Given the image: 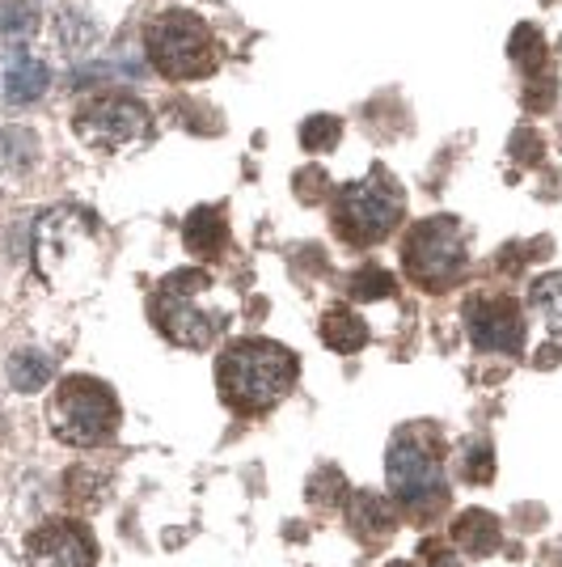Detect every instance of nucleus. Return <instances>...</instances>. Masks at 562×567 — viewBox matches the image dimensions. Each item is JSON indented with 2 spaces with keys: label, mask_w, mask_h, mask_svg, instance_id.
Returning a JSON list of instances; mask_svg holds the SVG:
<instances>
[{
  "label": "nucleus",
  "mask_w": 562,
  "mask_h": 567,
  "mask_svg": "<svg viewBox=\"0 0 562 567\" xmlns=\"http://www.w3.org/2000/svg\"><path fill=\"white\" fill-rule=\"evenodd\" d=\"M301 360L275 339H233L216 355V390L237 415H262L280 406L296 385Z\"/></svg>",
  "instance_id": "1"
},
{
  "label": "nucleus",
  "mask_w": 562,
  "mask_h": 567,
  "mask_svg": "<svg viewBox=\"0 0 562 567\" xmlns=\"http://www.w3.org/2000/svg\"><path fill=\"white\" fill-rule=\"evenodd\" d=\"M385 474H389V492L410 517H440L448 504L445 483V441L431 424H406L394 432L389 441V457H385Z\"/></svg>",
  "instance_id": "2"
},
{
  "label": "nucleus",
  "mask_w": 562,
  "mask_h": 567,
  "mask_svg": "<svg viewBox=\"0 0 562 567\" xmlns=\"http://www.w3.org/2000/svg\"><path fill=\"white\" fill-rule=\"evenodd\" d=\"M34 267L51 288L76 292L97 276L102 267V241L97 220L76 204L51 208L34 229Z\"/></svg>",
  "instance_id": "3"
},
{
  "label": "nucleus",
  "mask_w": 562,
  "mask_h": 567,
  "mask_svg": "<svg viewBox=\"0 0 562 567\" xmlns=\"http://www.w3.org/2000/svg\"><path fill=\"white\" fill-rule=\"evenodd\" d=\"M211 280L208 271L187 267V271H174L165 276L162 288L153 292V327L174 339L178 348H208L216 334L229 327V309L211 306Z\"/></svg>",
  "instance_id": "4"
},
{
  "label": "nucleus",
  "mask_w": 562,
  "mask_h": 567,
  "mask_svg": "<svg viewBox=\"0 0 562 567\" xmlns=\"http://www.w3.org/2000/svg\"><path fill=\"white\" fill-rule=\"evenodd\" d=\"M406 216V190L385 166H373L364 183H343L330 204V225L347 246H376Z\"/></svg>",
  "instance_id": "5"
},
{
  "label": "nucleus",
  "mask_w": 562,
  "mask_h": 567,
  "mask_svg": "<svg viewBox=\"0 0 562 567\" xmlns=\"http://www.w3.org/2000/svg\"><path fill=\"white\" fill-rule=\"evenodd\" d=\"M144 48L165 81H199V76H211L220 64V43L211 25L190 9L157 13L144 25Z\"/></svg>",
  "instance_id": "6"
},
{
  "label": "nucleus",
  "mask_w": 562,
  "mask_h": 567,
  "mask_svg": "<svg viewBox=\"0 0 562 567\" xmlns=\"http://www.w3.org/2000/svg\"><path fill=\"white\" fill-rule=\"evenodd\" d=\"M48 424L55 432V441L90 450V445H106L118 432V399L106 381L97 378H64L55 385L48 406Z\"/></svg>",
  "instance_id": "7"
},
{
  "label": "nucleus",
  "mask_w": 562,
  "mask_h": 567,
  "mask_svg": "<svg viewBox=\"0 0 562 567\" xmlns=\"http://www.w3.org/2000/svg\"><path fill=\"white\" fill-rule=\"evenodd\" d=\"M402 267L406 276L427 292H448L466 276V234L457 216H431L419 220L402 241Z\"/></svg>",
  "instance_id": "8"
},
{
  "label": "nucleus",
  "mask_w": 562,
  "mask_h": 567,
  "mask_svg": "<svg viewBox=\"0 0 562 567\" xmlns=\"http://www.w3.org/2000/svg\"><path fill=\"white\" fill-rule=\"evenodd\" d=\"M76 136L85 144H94L102 153H118V148H132V144L148 141L153 132V115L140 97L132 94H106V97H90L76 118H72Z\"/></svg>",
  "instance_id": "9"
},
{
  "label": "nucleus",
  "mask_w": 562,
  "mask_h": 567,
  "mask_svg": "<svg viewBox=\"0 0 562 567\" xmlns=\"http://www.w3.org/2000/svg\"><path fill=\"white\" fill-rule=\"evenodd\" d=\"M25 559L30 567H94V534L81 520H48L25 538Z\"/></svg>",
  "instance_id": "10"
},
{
  "label": "nucleus",
  "mask_w": 562,
  "mask_h": 567,
  "mask_svg": "<svg viewBox=\"0 0 562 567\" xmlns=\"http://www.w3.org/2000/svg\"><path fill=\"white\" fill-rule=\"evenodd\" d=\"M466 331L482 352L516 355L524 348V313L512 297H478L466 306Z\"/></svg>",
  "instance_id": "11"
},
{
  "label": "nucleus",
  "mask_w": 562,
  "mask_h": 567,
  "mask_svg": "<svg viewBox=\"0 0 562 567\" xmlns=\"http://www.w3.org/2000/svg\"><path fill=\"white\" fill-rule=\"evenodd\" d=\"M48 85L51 72L39 60H30L22 51L0 60V102L4 106H30V102H39V97L48 94Z\"/></svg>",
  "instance_id": "12"
},
{
  "label": "nucleus",
  "mask_w": 562,
  "mask_h": 567,
  "mask_svg": "<svg viewBox=\"0 0 562 567\" xmlns=\"http://www.w3.org/2000/svg\"><path fill=\"white\" fill-rule=\"evenodd\" d=\"M347 520H352V534L364 538V543H381L398 529V513H394V499L376 496V492H355L352 508H347Z\"/></svg>",
  "instance_id": "13"
},
{
  "label": "nucleus",
  "mask_w": 562,
  "mask_h": 567,
  "mask_svg": "<svg viewBox=\"0 0 562 567\" xmlns=\"http://www.w3.org/2000/svg\"><path fill=\"white\" fill-rule=\"evenodd\" d=\"M452 543H457V550L469 555V559H487V555L499 550L503 534H499L495 513H487V508H466L461 517L452 520Z\"/></svg>",
  "instance_id": "14"
},
{
  "label": "nucleus",
  "mask_w": 562,
  "mask_h": 567,
  "mask_svg": "<svg viewBox=\"0 0 562 567\" xmlns=\"http://www.w3.org/2000/svg\"><path fill=\"white\" fill-rule=\"evenodd\" d=\"M43 166V141L34 127H4L0 132V174L4 178H30Z\"/></svg>",
  "instance_id": "15"
},
{
  "label": "nucleus",
  "mask_w": 562,
  "mask_h": 567,
  "mask_svg": "<svg viewBox=\"0 0 562 567\" xmlns=\"http://www.w3.org/2000/svg\"><path fill=\"white\" fill-rule=\"evenodd\" d=\"M183 234H187V250L190 255H199V259H211V255H220L225 246H229V220L220 208H195L187 216V225H183Z\"/></svg>",
  "instance_id": "16"
},
{
  "label": "nucleus",
  "mask_w": 562,
  "mask_h": 567,
  "mask_svg": "<svg viewBox=\"0 0 562 567\" xmlns=\"http://www.w3.org/2000/svg\"><path fill=\"white\" fill-rule=\"evenodd\" d=\"M318 331H322V343H326L330 352H343V355L360 352L368 343V327H364V318L352 306H330L322 313V327Z\"/></svg>",
  "instance_id": "17"
},
{
  "label": "nucleus",
  "mask_w": 562,
  "mask_h": 567,
  "mask_svg": "<svg viewBox=\"0 0 562 567\" xmlns=\"http://www.w3.org/2000/svg\"><path fill=\"white\" fill-rule=\"evenodd\" d=\"M55 373V360L48 352H34V348H22V352L9 355V385L22 390V394H34L43 390Z\"/></svg>",
  "instance_id": "18"
},
{
  "label": "nucleus",
  "mask_w": 562,
  "mask_h": 567,
  "mask_svg": "<svg viewBox=\"0 0 562 567\" xmlns=\"http://www.w3.org/2000/svg\"><path fill=\"white\" fill-rule=\"evenodd\" d=\"M529 306L541 313V322H545V331L554 334V343H562V271H550V276L533 280Z\"/></svg>",
  "instance_id": "19"
},
{
  "label": "nucleus",
  "mask_w": 562,
  "mask_h": 567,
  "mask_svg": "<svg viewBox=\"0 0 562 567\" xmlns=\"http://www.w3.org/2000/svg\"><path fill=\"white\" fill-rule=\"evenodd\" d=\"M34 25H39V13H34L25 0H0V39H4V43L30 39Z\"/></svg>",
  "instance_id": "20"
},
{
  "label": "nucleus",
  "mask_w": 562,
  "mask_h": 567,
  "mask_svg": "<svg viewBox=\"0 0 562 567\" xmlns=\"http://www.w3.org/2000/svg\"><path fill=\"white\" fill-rule=\"evenodd\" d=\"M461 478L473 483V487H482V483L495 478V450L487 441H469L466 445V453H461Z\"/></svg>",
  "instance_id": "21"
},
{
  "label": "nucleus",
  "mask_w": 562,
  "mask_h": 567,
  "mask_svg": "<svg viewBox=\"0 0 562 567\" xmlns=\"http://www.w3.org/2000/svg\"><path fill=\"white\" fill-rule=\"evenodd\" d=\"M339 132H343V123L334 115H313L301 123V144H305L309 153H322V148L339 144Z\"/></svg>",
  "instance_id": "22"
},
{
  "label": "nucleus",
  "mask_w": 562,
  "mask_h": 567,
  "mask_svg": "<svg viewBox=\"0 0 562 567\" xmlns=\"http://www.w3.org/2000/svg\"><path fill=\"white\" fill-rule=\"evenodd\" d=\"M352 292L360 301H381V297H394L398 284L385 267H360V276L352 280Z\"/></svg>",
  "instance_id": "23"
},
{
  "label": "nucleus",
  "mask_w": 562,
  "mask_h": 567,
  "mask_svg": "<svg viewBox=\"0 0 562 567\" xmlns=\"http://www.w3.org/2000/svg\"><path fill=\"white\" fill-rule=\"evenodd\" d=\"M512 60L516 64H524L529 72H538L541 69V60H545V43H541V30L538 25H520L516 30V39H512Z\"/></svg>",
  "instance_id": "24"
},
{
  "label": "nucleus",
  "mask_w": 562,
  "mask_h": 567,
  "mask_svg": "<svg viewBox=\"0 0 562 567\" xmlns=\"http://www.w3.org/2000/svg\"><path fill=\"white\" fill-rule=\"evenodd\" d=\"M309 499H313V504H322V499H326V504H339V499H343V474L322 471L309 483Z\"/></svg>",
  "instance_id": "25"
},
{
  "label": "nucleus",
  "mask_w": 562,
  "mask_h": 567,
  "mask_svg": "<svg viewBox=\"0 0 562 567\" xmlns=\"http://www.w3.org/2000/svg\"><path fill=\"white\" fill-rule=\"evenodd\" d=\"M419 555H423V564L427 567H457V555H448L440 543H423Z\"/></svg>",
  "instance_id": "26"
},
{
  "label": "nucleus",
  "mask_w": 562,
  "mask_h": 567,
  "mask_svg": "<svg viewBox=\"0 0 562 567\" xmlns=\"http://www.w3.org/2000/svg\"><path fill=\"white\" fill-rule=\"evenodd\" d=\"M389 567H415V564H389Z\"/></svg>",
  "instance_id": "27"
}]
</instances>
